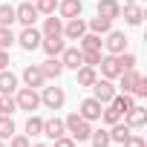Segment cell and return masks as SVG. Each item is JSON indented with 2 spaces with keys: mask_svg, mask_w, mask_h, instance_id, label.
I'll list each match as a JSON object with an SVG mask.
<instances>
[{
  "mask_svg": "<svg viewBox=\"0 0 147 147\" xmlns=\"http://www.w3.org/2000/svg\"><path fill=\"white\" fill-rule=\"evenodd\" d=\"M63 127H66V133L75 138V141H87L90 133H92V124H90L87 118H81L78 113H69V115L63 118Z\"/></svg>",
  "mask_w": 147,
  "mask_h": 147,
  "instance_id": "6da1fadb",
  "label": "cell"
},
{
  "mask_svg": "<svg viewBox=\"0 0 147 147\" xmlns=\"http://www.w3.org/2000/svg\"><path fill=\"white\" fill-rule=\"evenodd\" d=\"M15 101H18V110L35 113V110L40 107V92L32 90V87H18V90H15Z\"/></svg>",
  "mask_w": 147,
  "mask_h": 147,
  "instance_id": "7a4b0ae2",
  "label": "cell"
},
{
  "mask_svg": "<svg viewBox=\"0 0 147 147\" xmlns=\"http://www.w3.org/2000/svg\"><path fill=\"white\" fill-rule=\"evenodd\" d=\"M40 40H43V32H40V29H35V26H23V32L15 38V43H18L20 49H26V52L40 49Z\"/></svg>",
  "mask_w": 147,
  "mask_h": 147,
  "instance_id": "3957f363",
  "label": "cell"
},
{
  "mask_svg": "<svg viewBox=\"0 0 147 147\" xmlns=\"http://www.w3.org/2000/svg\"><path fill=\"white\" fill-rule=\"evenodd\" d=\"M90 90H92V98H95V101H101V104H110V101L115 98V92H118V90H115V84H113V81H107V78H98Z\"/></svg>",
  "mask_w": 147,
  "mask_h": 147,
  "instance_id": "277c9868",
  "label": "cell"
},
{
  "mask_svg": "<svg viewBox=\"0 0 147 147\" xmlns=\"http://www.w3.org/2000/svg\"><path fill=\"white\" fill-rule=\"evenodd\" d=\"M40 104L49 107V110H61V107L66 104V92H63L61 87H43V92H40Z\"/></svg>",
  "mask_w": 147,
  "mask_h": 147,
  "instance_id": "5b68a950",
  "label": "cell"
},
{
  "mask_svg": "<svg viewBox=\"0 0 147 147\" xmlns=\"http://www.w3.org/2000/svg\"><path fill=\"white\" fill-rule=\"evenodd\" d=\"M98 69H101V75L107 78V81H113V78H118L121 72H124V66H121V61H118V55H101V63H98Z\"/></svg>",
  "mask_w": 147,
  "mask_h": 147,
  "instance_id": "8992f818",
  "label": "cell"
},
{
  "mask_svg": "<svg viewBox=\"0 0 147 147\" xmlns=\"http://www.w3.org/2000/svg\"><path fill=\"white\" fill-rule=\"evenodd\" d=\"M101 110H104V104H101V101H95V98L90 95V98H84V101H81L78 115H81V118H87V121L92 124V121H101Z\"/></svg>",
  "mask_w": 147,
  "mask_h": 147,
  "instance_id": "52a82bcc",
  "label": "cell"
},
{
  "mask_svg": "<svg viewBox=\"0 0 147 147\" xmlns=\"http://www.w3.org/2000/svg\"><path fill=\"white\" fill-rule=\"evenodd\" d=\"M15 20L23 23V26H35V20H38V9H35L32 0H23L20 6H15Z\"/></svg>",
  "mask_w": 147,
  "mask_h": 147,
  "instance_id": "ba28073f",
  "label": "cell"
},
{
  "mask_svg": "<svg viewBox=\"0 0 147 147\" xmlns=\"http://www.w3.org/2000/svg\"><path fill=\"white\" fill-rule=\"evenodd\" d=\"M104 46H107V52H110V55H121V52H127V35H124V32L110 29V32H107Z\"/></svg>",
  "mask_w": 147,
  "mask_h": 147,
  "instance_id": "9c48e42d",
  "label": "cell"
},
{
  "mask_svg": "<svg viewBox=\"0 0 147 147\" xmlns=\"http://www.w3.org/2000/svg\"><path fill=\"white\" fill-rule=\"evenodd\" d=\"M63 46H66L63 35H43V40H40V49L46 52V58H58L63 52Z\"/></svg>",
  "mask_w": 147,
  "mask_h": 147,
  "instance_id": "30bf717a",
  "label": "cell"
},
{
  "mask_svg": "<svg viewBox=\"0 0 147 147\" xmlns=\"http://www.w3.org/2000/svg\"><path fill=\"white\" fill-rule=\"evenodd\" d=\"M84 32H87V20H84V18H69V20L63 23V38H66V40H78Z\"/></svg>",
  "mask_w": 147,
  "mask_h": 147,
  "instance_id": "8fae6325",
  "label": "cell"
},
{
  "mask_svg": "<svg viewBox=\"0 0 147 147\" xmlns=\"http://www.w3.org/2000/svg\"><path fill=\"white\" fill-rule=\"evenodd\" d=\"M81 9H84V3L81 0H58V15L63 18V20H69V18H81Z\"/></svg>",
  "mask_w": 147,
  "mask_h": 147,
  "instance_id": "7c38bea8",
  "label": "cell"
},
{
  "mask_svg": "<svg viewBox=\"0 0 147 147\" xmlns=\"http://www.w3.org/2000/svg\"><path fill=\"white\" fill-rule=\"evenodd\" d=\"M124 124H127L130 130H136V127H144V124H147V110H144L141 104H136L133 110H127V113H124Z\"/></svg>",
  "mask_w": 147,
  "mask_h": 147,
  "instance_id": "4fadbf2b",
  "label": "cell"
},
{
  "mask_svg": "<svg viewBox=\"0 0 147 147\" xmlns=\"http://www.w3.org/2000/svg\"><path fill=\"white\" fill-rule=\"evenodd\" d=\"M58 58H61L63 69H78V66H84V61H81V49H75V46H63V52H61Z\"/></svg>",
  "mask_w": 147,
  "mask_h": 147,
  "instance_id": "5bb4252c",
  "label": "cell"
},
{
  "mask_svg": "<svg viewBox=\"0 0 147 147\" xmlns=\"http://www.w3.org/2000/svg\"><path fill=\"white\" fill-rule=\"evenodd\" d=\"M38 66H40V72H43L46 81H55V78L63 75V63H61V58H46V61L38 63Z\"/></svg>",
  "mask_w": 147,
  "mask_h": 147,
  "instance_id": "9a60e30c",
  "label": "cell"
},
{
  "mask_svg": "<svg viewBox=\"0 0 147 147\" xmlns=\"http://www.w3.org/2000/svg\"><path fill=\"white\" fill-rule=\"evenodd\" d=\"M23 84H26V87H32V90H38V87H43V84H46V78H43V72H40V66H38V63H29V66L23 69Z\"/></svg>",
  "mask_w": 147,
  "mask_h": 147,
  "instance_id": "2e32d148",
  "label": "cell"
},
{
  "mask_svg": "<svg viewBox=\"0 0 147 147\" xmlns=\"http://www.w3.org/2000/svg\"><path fill=\"white\" fill-rule=\"evenodd\" d=\"M121 15H124V23L127 26H141V20H144V12L136 3H124L121 6Z\"/></svg>",
  "mask_w": 147,
  "mask_h": 147,
  "instance_id": "e0dca14e",
  "label": "cell"
},
{
  "mask_svg": "<svg viewBox=\"0 0 147 147\" xmlns=\"http://www.w3.org/2000/svg\"><path fill=\"white\" fill-rule=\"evenodd\" d=\"M40 136H46V138H61V136H66V127H63V118H49V121H43V133Z\"/></svg>",
  "mask_w": 147,
  "mask_h": 147,
  "instance_id": "ac0fdd59",
  "label": "cell"
},
{
  "mask_svg": "<svg viewBox=\"0 0 147 147\" xmlns=\"http://www.w3.org/2000/svg\"><path fill=\"white\" fill-rule=\"evenodd\" d=\"M98 15L107 20H115V18H121V3L118 0H98Z\"/></svg>",
  "mask_w": 147,
  "mask_h": 147,
  "instance_id": "d6986e66",
  "label": "cell"
},
{
  "mask_svg": "<svg viewBox=\"0 0 147 147\" xmlns=\"http://www.w3.org/2000/svg\"><path fill=\"white\" fill-rule=\"evenodd\" d=\"M138 78H141V72H136V66H133V69H124L121 75H118V81H121L118 87H121L124 92H130V95H133V90H136V84H138Z\"/></svg>",
  "mask_w": 147,
  "mask_h": 147,
  "instance_id": "ffe728a7",
  "label": "cell"
},
{
  "mask_svg": "<svg viewBox=\"0 0 147 147\" xmlns=\"http://www.w3.org/2000/svg\"><path fill=\"white\" fill-rule=\"evenodd\" d=\"M15 90H18V75L0 69V95H15Z\"/></svg>",
  "mask_w": 147,
  "mask_h": 147,
  "instance_id": "44dd1931",
  "label": "cell"
},
{
  "mask_svg": "<svg viewBox=\"0 0 147 147\" xmlns=\"http://www.w3.org/2000/svg\"><path fill=\"white\" fill-rule=\"evenodd\" d=\"M110 107H115V110L121 113V118H124V113L136 107V95H130V92H124V95H118V92H115V98L110 101Z\"/></svg>",
  "mask_w": 147,
  "mask_h": 147,
  "instance_id": "7402d4cb",
  "label": "cell"
},
{
  "mask_svg": "<svg viewBox=\"0 0 147 147\" xmlns=\"http://www.w3.org/2000/svg\"><path fill=\"white\" fill-rule=\"evenodd\" d=\"M75 75H78V87H92V84L98 81L95 66H78V69H75Z\"/></svg>",
  "mask_w": 147,
  "mask_h": 147,
  "instance_id": "603a6c76",
  "label": "cell"
},
{
  "mask_svg": "<svg viewBox=\"0 0 147 147\" xmlns=\"http://www.w3.org/2000/svg\"><path fill=\"white\" fill-rule=\"evenodd\" d=\"M110 29H113V20H107V18H101V15L90 18V23H87V32H95V35H107Z\"/></svg>",
  "mask_w": 147,
  "mask_h": 147,
  "instance_id": "cb8c5ba5",
  "label": "cell"
},
{
  "mask_svg": "<svg viewBox=\"0 0 147 147\" xmlns=\"http://www.w3.org/2000/svg\"><path fill=\"white\" fill-rule=\"evenodd\" d=\"M130 133H133V130H130L124 121H115V124L110 127V141H113V144H124Z\"/></svg>",
  "mask_w": 147,
  "mask_h": 147,
  "instance_id": "d4e9b609",
  "label": "cell"
},
{
  "mask_svg": "<svg viewBox=\"0 0 147 147\" xmlns=\"http://www.w3.org/2000/svg\"><path fill=\"white\" fill-rule=\"evenodd\" d=\"M43 35H63V20L55 15H46L43 20Z\"/></svg>",
  "mask_w": 147,
  "mask_h": 147,
  "instance_id": "484cf974",
  "label": "cell"
},
{
  "mask_svg": "<svg viewBox=\"0 0 147 147\" xmlns=\"http://www.w3.org/2000/svg\"><path fill=\"white\" fill-rule=\"evenodd\" d=\"M78 43H81L78 49H101L104 40H101V35H95V32H84V35L78 38Z\"/></svg>",
  "mask_w": 147,
  "mask_h": 147,
  "instance_id": "4316f807",
  "label": "cell"
},
{
  "mask_svg": "<svg viewBox=\"0 0 147 147\" xmlns=\"http://www.w3.org/2000/svg\"><path fill=\"white\" fill-rule=\"evenodd\" d=\"M40 133H43V118L35 115V113H29V118H26V136L32 138V136H40Z\"/></svg>",
  "mask_w": 147,
  "mask_h": 147,
  "instance_id": "83f0119b",
  "label": "cell"
},
{
  "mask_svg": "<svg viewBox=\"0 0 147 147\" xmlns=\"http://www.w3.org/2000/svg\"><path fill=\"white\" fill-rule=\"evenodd\" d=\"M90 141H92V147H110L113 141H110V130H92L90 133Z\"/></svg>",
  "mask_w": 147,
  "mask_h": 147,
  "instance_id": "f1b7e54d",
  "label": "cell"
},
{
  "mask_svg": "<svg viewBox=\"0 0 147 147\" xmlns=\"http://www.w3.org/2000/svg\"><path fill=\"white\" fill-rule=\"evenodd\" d=\"M15 113H18L15 95H0V115H15Z\"/></svg>",
  "mask_w": 147,
  "mask_h": 147,
  "instance_id": "f546056e",
  "label": "cell"
},
{
  "mask_svg": "<svg viewBox=\"0 0 147 147\" xmlns=\"http://www.w3.org/2000/svg\"><path fill=\"white\" fill-rule=\"evenodd\" d=\"M81 61H84V66H98L101 63V49H81Z\"/></svg>",
  "mask_w": 147,
  "mask_h": 147,
  "instance_id": "4dcf8cb0",
  "label": "cell"
},
{
  "mask_svg": "<svg viewBox=\"0 0 147 147\" xmlns=\"http://www.w3.org/2000/svg\"><path fill=\"white\" fill-rule=\"evenodd\" d=\"M101 121H104L107 127H113L115 121H121V113H118L115 107H110V104H104V110H101Z\"/></svg>",
  "mask_w": 147,
  "mask_h": 147,
  "instance_id": "1f68e13d",
  "label": "cell"
},
{
  "mask_svg": "<svg viewBox=\"0 0 147 147\" xmlns=\"http://www.w3.org/2000/svg\"><path fill=\"white\" fill-rule=\"evenodd\" d=\"M15 136V121H12V115H0V138H12Z\"/></svg>",
  "mask_w": 147,
  "mask_h": 147,
  "instance_id": "d6a6232c",
  "label": "cell"
},
{
  "mask_svg": "<svg viewBox=\"0 0 147 147\" xmlns=\"http://www.w3.org/2000/svg\"><path fill=\"white\" fill-rule=\"evenodd\" d=\"M15 46V32H12V26H0V49H12Z\"/></svg>",
  "mask_w": 147,
  "mask_h": 147,
  "instance_id": "836d02e7",
  "label": "cell"
},
{
  "mask_svg": "<svg viewBox=\"0 0 147 147\" xmlns=\"http://www.w3.org/2000/svg\"><path fill=\"white\" fill-rule=\"evenodd\" d=\"M15 23V6L0 3V26H12Z\"/></svg>",
  "mask_w": 147,
  "mask_h": 147,
  "instance_id": "e575fe53",
  "label": "cell"
},
{
  "mask_svg": "<svg viewBox=\"0 0 147 147\" xmlns=\"http://www.w3.org/2000/svg\"><path fill=\"white\" fill-rule=\"evenodd\" d=\"M35 9H38V15H55L58 0H35Z\"/></svg>",
  "mask_w": 147,
  "mask_h": 147,
  "instance_id": "d590c367",
  "label": "cell"
},
{
  "mask_svg": "<svg viewBox=\"0 0 147 147\" xmlns=\"http://www.w3.org/2000/svg\"><path fill=\"white\" fill-rule=\"evenodd\" d=\"M121 147H147V141H144L141 136H136V133H130V136H127V141H124Z\"/></svg>",
  "mask_w": 147,
  "mask_h": 147,
  "instance_id": "8d00e7d4",
  "label": "cell"
},
{
  "mask_svg": "<svg viewBox=\"0 0 147 147\" xmlns=\"http://www.w3.org/2000/svg\"><path fill=\"white\" fill-rule=\"evenodd\" d=\"M118 61H121V66H124V69H133V66H136V55H133V52H121V55H118Z\"/></svg>",
  "mask_w": 147,
  "mask_h": 147,
  "instance_id": "74e56055",
  "label": "cell"
},
{
  "mask_svg": "<svg viewBox=\"0 0 147 147\" xmlns=\"http://www.w3.org/2000/svg\"><path fill=\"white\" fill-rule=\"evenodd\" d=\"M29 144H32L29 136H18V133H15V136L9 138V147H29Z\"/></svg>",
  "mask_w": 147,
  "mask_h": 147,
  "instance_id": "f35d334b",
  "label": "cell"
},
{
  "mask_svg": "<svg viewBox=\"0 0 147 147\" xmlns=\"http://www.w3.org/2000/svg\"><path fill=\"white\" fill-rule=\"evenodd\" d=\"M133 95H136V98H144V95H147V78H144V75L138 78V84H136V90H133Z\"/></svg>",
  "mask_w": 147,
  "mask_h": 147,
  "instance_id": "ab89813d",
  "label": "cell"
},
{
  "mask_svg": "<svg viewBox=\"0 0 147 147\" xmlns=\"http://www.w3.org/2000/svg\"><path fill=\"white\" fill-rule=\"evenodd\" d=\"M55 147H75V138L72 136H61V138H55Z\"/></svg>",
  "mask_w": 147,
  "mask_h": 147,
  "instance_id": "60d3db41",
  "label": "cell"
},
{
  "mask_svg": "<svg viewBox=\"0 0 147 147\" xmlns=\"http://www.w3.org/2000/svg\"><path fill=\"white\" fill-rule=\"evenodd\" d=\"M6 66H9V52L0 49V69H6Z\"/></svg>",
  "mask_w": 147,
  "mask_h": 147,
  "instance_id": "b9f144b4",
  "label": "cell"
},
{
  "mask_svg": "<svg viewBox=\"0 0 147 147\" xmlns=\"http://www.w3.org/2000/svg\"><path fill=\"white\" fill-rule=\"evenodd\" d=\"M29 147H49V144H29Z\"/></svg>",
  "mask_w": 147,
  "mask_h": 147,
  "instance_id": "7bdbcfd3",
  "label": "cell"
},
{
  "mask_svg": "<svg viewBox=\"0 0 147 147\" xmlns=\"http://www.w3.org/2000/svg\"><path fill=\"white\" fill-rule=\"evenodd\" d=\"M124 3H136V0H124Z\"/></svg>",
  "mask_w": 147,
  "mask_h": 147,
  "instance_id": "ee69618b",
  "label": "cell"
},
{
  "mask_svg": "<svg viewBox=\"0 0 147 147\" xmlns=\"http://www.w3.org/2000/svg\"><path fill=\"white\" fill-rule=\"evenodd\" d=\"M0 147H6V144H3V138H0Z\"/></svg>",
  "mask_w": 147,
  "mask_h": 147,
  "instance_id": "f6af8a7d",
  "label": "cell"
}]
</instances>
